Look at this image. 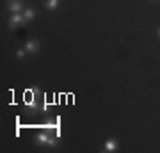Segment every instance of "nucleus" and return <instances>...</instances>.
<instances>
[{
  "instance_id": "1",
  "label": "nucleus",
  "mask_w": 160,
  "mask_h": 153,
  "mask_svg": "<svg viewBox=\"0 0 160 153\" xmlns=\"http://www.w3.org/2000/svg\"><path fill=\"white\" fill-rule=\"evenodd\" d=\"M34 141H36V144H43V146H52V148L57 146V141L52 139V137L48 135V132H41V134H38Z\"/></svg>"
},
{
  "instance_id": "2",
  "label": "nucleus",
  "mask_w": 160,
  "mask_h": 153,
  "mask_svg": "<svg viewBox=\"0 0 160 153\" xmlns=\"http://www.w3.org/2000/svg\"><path fill=\"white\" fill-rule=\"evenodd\" d=\"M25 23H27V20H25V16H23L22 13H12V16L9 18V27H11V30H16L18 27H22Z\"/></svg>"
},
{
  "instance_id": "3",
  "label": "nucleus",
  "mask_w": 160,
  "mask_h": 153,
  "mask_svg": "<svg viewBox=\"0 0 160 153\" xmlns=\"http://www.w3.org/2000/svg\"><path fill=\"white\" fill-rule=\"evenodd\" d=\"M7 9L11 13H23V0H7Z\"/></svg>"
},
{
  "instance_id": "4",
  "label": "nucleus",
  "mask_w": 160,
  "mask_h": 153,
  "mask_svg": "<svg viewBox=\"0 0 160 153\" xmlns=\"http://www.w3.org/2000/svg\"><path fill=\"white\" fill-rule=\"evenodd\" d=\"M25 50L29 52V54H36V52L39 50V41L38 39H30L25 43Z\"/></svg>"
},
{
  "instance_id": "5",
  "label": "nucleus",
  "mask_w": 160,
  "mask_h": 153,
  "mask_svg": "<svg viewBox=\"0 0 160 153\" xmlns=\"http://www.w3.org/2000/svg\"><path fill=\"white\" fill-rule=\"evenodd\" d=\"M118 148H119V142L116 141V139H107L105 144H103V150L105 151H116Z\"/></svg>"
},
{
  "instance_id": "6",
  "label": "nucleus",
  "mask_w": 160,
  "mask_h": 153,
  "mask_svg": "<svg viewBox=\"0 0 160 153\" xmlns=\"http://www.w3.org/2000/svg\"><path fill=\"white\" fill-rule=\"evenodd\" d=\"M22 14L25 16V20H27V22H32V20L36 18V11H34V9H25Z\"/></svg>"
},
{
  "instance_id": "7",
  "label": "nucleus",
  "mask_w": 160,
  "mask_h": 153,
  "mask_svg": "<svg viewBox=\"0 0 160 153\" xmlns=\"http://www.w3.org/2000/svg\"><path fill=\"white\" fill-rule=\"evenodd\" d=\"M59 2H61V0H46V2H45V6H46V9L53 11V9H57Z\"/></svg>"
},
{
  "instance_id": "8",
  "label": "nucleus",
  "mask_w": 160,
  "mask_h": 153,
  "mask_svg": "<svg viewBox=\"0 0 160 153\" xmlns=\"http://www.w3.org/2000/svg\"><path fill=\"white\" fill-rule=\"evenodd\" d=\"M25 54H27V50H16V57H18V59H25Z\"/></svg>"
},
{
  "instance_id": "9",
  "label": "nucleus",
  "mask_w": 160,
  "mask_h": 153,
  "mask_svg": "<svg viewBox=\"0 0 160 153\" xmlns=\"http://www.w3.org/2000/svg\"><path fill=\"white\" fill-rule=\"evenodd\" d=\"M157 34H158V38H160V28H158V32H157Z\"/></svg>"
}]
</instances>
